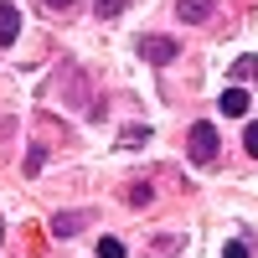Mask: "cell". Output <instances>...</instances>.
<instances>
[{"label": "cell", "instance_id": "obj_3", "mask_svg": "<svg viewBox=\"0 0 258 258\" xmlns=\"http://www.w3.org/2000/svg\"><path fill=\"white\" fill-rule=\"evenodd\" d=\"M16 36H21V11L11 0H0V47H11Z\"/></svg>", "mask_w": 258, "mask_h": 258}, {"label": "cell", "instance_id": "obj_13", "mask_svg": "<svg viewBox=\"0 0 258 258\" xmlns=\"http://www.w3.org/2000/svg\"><path fill=\"white\" fill-rule=\"evenodd\" d=\"M47 6H57V11H68V6H73V0H47Z\"/></svg>", "mask_w": 258, "mask_h": 258}, {"label": "cell", "instance_id": "obj_9", "mask_svg": "<svg viewBox=\"0 0 258 258\" xmlns=\"http://www.w3.org/2000/svg\"><path fill=\"white\" fill-rule=\"evenodd\" d=\"M243 145H248V155H258V119L243 124Z\"/></svg>", "mask_w": 258, "mask_h": 258}, {"label": "cell", "instance_id": "obj_2", "mask_svg": "<svg viewBox=\"0 0 258 258\" xmlns=\"http://www.w3.org/2000/svg\"><path fill=\"white\" fill-rule=\"evenodd\" d=\"M140 57L145 62H170L176 57V41L170 36H140Z\"/></svg>", "mask_w": 258, "mask_h": 258}, {"label": "cell", "instance_id": "obj_8", "mask_svg": "<svg viewBox=\"0 0 258 258\" xmlns=\"http://www.w3.org/2000/svg\"><path fill=\"white\" fill-rule=\"evenodd\" d=\"M232 78H258V57H238L232 62Z\"/></svg>", "mask_w": 258, "mask_h": 258}, {"label": "cell", "instance_id": "obj_7", "mask_svg": "<svg viewBox=\"0 0 258 258\" xmlns=\"http://www.w3.org/2000/svg\"><path fill=\"white\" fill-rule=\"evenodd\" d=\"M98 258H129L119 238H98Z\"/></svg>", "mask_w": 258, "mask_h": 258}, {"label": "cell", "instance_id": "obj_6", "mask_svg": "<svg viewBox=\"0 0 258 258\" xmlns=\"http://www.w3.org/2000/svg\"><path fill=\"white\" fill-rule=\"evenodd\" d=\"M181 21H191V26L207 21V0H181Z\"/></svg>", "mask_w": 258, "mask_h": 258}, {"label": "cell", "instance_id": "obj_1", "mask_svg": "<svg viewBox=\"0 0 258 258\" xmlns=\"http://www.w3.org/2000/svg\"><path fill=\"white\" fill-rule=\"evenodd\" d=\"M186 155H191V165H207V160H217V129H212V124H191Z\"/></svg>", "mask_w": 258, "mask_h": 258}, {"label": "cell", "instance_id": "obj_5", "mask_svg": "<svg viewBox=\"0 0 258 258\" xmlns=\"http://www.w3.org/2000/svg\"><path fill=\"white\" fill-rule=\"evenodd\" d=\"M78 227H83V217H78V212H57V217H52V232H57V238H73Z\"/></svg>", "mask_w": 258, "mask_h": 258}, {"label": "cell", "instance_id": "obj_12", "mask_svg": "<svg viewBox=\"0 0 258 258\" xmlns=\"http://www.w3.org/2000/svg\"><path fill=\"white\" fill-rule=\"evenodd\" d=\"M222 258H248V243H227V248H222Z\"/></svg>", "mask_w": 258, "mask_h": 258}, {"label": "cell", "instance_id": "obj_4", "mask_svg": "<svg viewBox=\"0 0 258 258\" xmlns=\"http://www.w3.org/2000/svg\"><path fill=\"white\" fill-rule=\"evenodd\" d=\"M217 109H222L227 119H243V114H248V93H243V88H227V93H222V103H217Z\"/></svg>", "mask_w": 258, "mask_h": 258}, {"label": "cell", "instance_id": "obj_10", "mask_svg": "<svg viewBox=\"0 0 258 258\" xmlns=\"http://www.w3.org/2000/svg\"><path fill=\"white\" fill-rule=\"evenodd\" d=\"M150 197H155V191H150V186H145V181H140V186H135V191H129V202H135V207H150Z\"/></svg>", "mask_w": 258, "mask_h": 258}, {"label": "cell", "instance_id": "obj_14", "mask_svg": "<svg viewBox=\"0 0 258 258\" xmlns=\"http://www.w3.org/2000/svg\"><path fill=\"white\" fill-rule=\"evenodd\" d=\"M0 232H6V222H0Z\"/></svg>", "mask_w": 258, "mask_h": 258}, {"label": "cell", "instance_id": "obj_11", "mask_svg": "<svg viewBox=\"0 0 258 258\" xmlns=\"http://www.w3.org/2000/svg\"><path fill=\"white\" fill-rule=\"evenodd\" d=\"M124 11V0H98V16H119Z\"/></svg>", "mask_w": 258, "mask_h": 258}]
</instances>
